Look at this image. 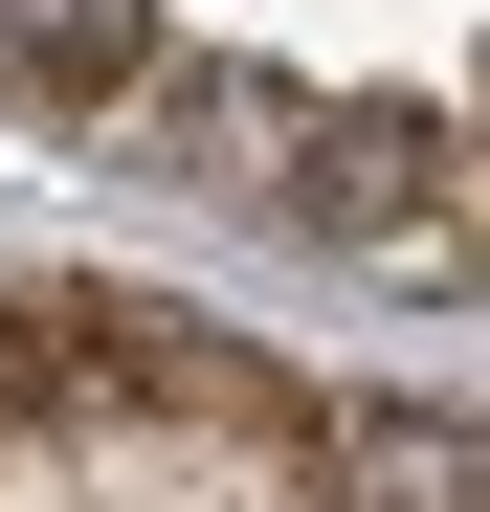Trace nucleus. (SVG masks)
I'll use <instances>...</instances> for the list:
<instances>
[{
    "instance_id": "obj_1",
    "label": "nucleus",
    "mask_w": 490,
    "mask_h": 512,
    "mask_svg": "<svg viewBox=\"0 0 490 512\" xmlns=\"http://www.w3.org/2000/svg\"><path fill=\"white\" fill-rule=\"evenodd\" d=\"M335 90H290V67H245V45H179L156 67V156H179L201 201H268V223H312L335 201Z\"/></svg>"
},
{
    "instance_id": "obj_2",
    "label": "nucleus",
    "mask_w": 490,
    "mask_h": 512,
    "mask_svg": "<svg viewBox=\"0 0 490 512\" xmlns=\"http://www.w3.org/2000/svg\"><path fill=\"white\" fill-rule=\"evenodd\" d=\"M90 401H156V423H201V446H290L312 468V401L268 357H223L201 312H134V290H90Z\"/></svg>"
},
{
    "instance_id": "obj_3",
    "label": "nucleus",
    "mask_w": 490,
    "mask_h": 512,
    "mask_svg": "<svg viewBox=\"0 0 490 512\" xmlns=\"http://www.w3.org/2000/svg\"><path fill=\"white\" fill-rule=\"evenodd\" d=\"M0 67L45 112H156V0H0Z\"/></svg>"
},
{
    "instance_id": "obj_4",
    "label": "nucleus",
    "mask_w": 490,
    "mask_h": 512,
    "mask_svg": "<svg viewBox=\"0 0 490 512\" xmlns=\"http://www.w3.org/2000/svg\"><path fill=\"white\" fill-rule=\"evenodd\" d=\"M90 423V290H0V446Z\"/></svg>"
}]
</instances>
